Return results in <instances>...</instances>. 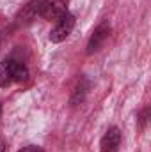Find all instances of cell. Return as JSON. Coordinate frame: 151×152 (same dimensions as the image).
Segmentation results:
<instances>
[{
	"label": "cell",
	"mask_w": 151,
	"mask_h": 152,
	"mask_svg": "<svg viewBox=\"0 0 151 152\" xmlns=\"http://www.w3.org/2000/svg\"><path fill=\"white\" fill-rule=\"evenodd\" d=\"M68 12L64 0H41L39 2V16L48 21H57Z\"/></svg>",
	"instance_id": "6da1fadb"
},
{
	"label": "cell",
	"mask_w": 151,
	"mask_h": 152,
	"mask_svg": "<svg viewBox=\"0 0 151 152\" xmlns=\"http://www.w3.org/2000/svg\"><path fill=\"white\" fill-rule=\"evenodd\" d=\"M73 27H75V16L66 12L61 20H57V25L50 30V41L52 42H62L71 34Z\"/></svg>",
	"instance_id": "7a4b0ae2"
},
{
	"label": "cell",
	"mask_w": 151,
	"mask_h": 152,
	"mask_svg": "<svg viewBox=\"0 0 151 152\" xmlns=\"http://www.w3.org/2000/svg\"><path fill=\"white\" fill-rule=\"evenodd\" d=\"M109 36H110V27H109L107 23H101V25L94 30V34L91 36V39H89V44H87V53L91 55V53L98 51V50L103 46V42L109 39Z\"/></svg>",
	"instance_id": "3957f363"
},
{
	"label": "cell",
	"mask_w": 151,
	"mask_h": 152,
	"mask_svg": "<svg viewBox=\"0 0 151 152\" xmlns=\"http://www.w3.org/2000/svg\"><path fill=\"white\" fill-rule=\"evenodd\" d=\"M121 145V131L117 127H110L100 143V152H117Z\"/></svg>",
	"instance_id": "277c9868"
},
{
	"label": "cell",
	"mask_w": 151,
	"mask_h": 152,
	"mask_svg": "<svg viewBox=\"0 0 151 152\" xmlns=\"http://www.w3.org/2000/svg\"><path fill=\"white\" fill-rule=\"evenodd\" d=\"M39 2L41 0H32V2H29L21 11H20V14L16 16V20H18V23H30V21H34L36 18L39 16Z\"/></svg>",
	"instance_id": "5b68a950"
},
{
	"label": "cell",
	"mask_w": 151,
	"mask_h": 152,
	"mask_svg": "<svg viewBox=\"0 0 151 152\" xmlns=\"http://www.w3.org/2000/svg\"><path fill=\"white\" fill-rule=\"evenodd\" d=\"M13 81V58H5L0 62V87H9Z\"/></svg>",
	"instance_id": "8992f818"
},
{
	"label": "cell",
	"mask_w": 151,
	"mask_h": 152,
	"mask_svg": "<svg viewBox=\"0 0 151 152\" xmlns=\"http://www.w3.org/2000/svg\"><path fill=\"white\" fill-rule=\"evenodd\" d=\"M85 92H87V81H85V80H80V81H78V85L75 87V92H73L71 103H73V104H76V103L84 101V97H85Z\"/></svg>",
	"instance_id": "52a82bcc"
},
{
	"label": "cell",
	"mask_w": 151,
	"mask_h": 152,
	"mask_svg": "<svg viewBox=\"0 0 151 152\" xmlns=\"http://www.w3.org/2000/svg\"><path fill=\"white\" fill-rule=\"evenodd\" d=\"M18 152H44L41 147H36V145H29V147H23V149H20Z\"/></svg>",
	"instance_id": "ba28073f"
},
{
	"label": "cell",
	"mask_w": 151,
	"mask_h": 152,
	"mask_svg": "<svg viewBox=\"0 0 151 152\" xmlns=\"http://www.w3.org/2000/svg\"><path fill=\"white\" fill-rule=\"evenodd\" d=\"M0 113H2V108H0Z\"/></svg>",
	"instance_id": "9c48e42d"
},
{
	"label": "cell",
	"mask_w": 151,
	"mask_h": 152,
	"mask_svg": "<svg viewBox=\"0 0 151 152\" xmlns=\"http://www.w3.org/2000/svg\"><path fill=\"white\" fill-rule=\"evenodd\" d=\"M0 152H2V149H0Z\"/></svg>",
	"instance_id": "30bf717a"
}]
</instances>
